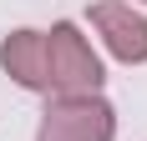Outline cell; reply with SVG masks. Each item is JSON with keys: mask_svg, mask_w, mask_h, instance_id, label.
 <instances>
[{"mask_svg": "<svg viewBox=\"0 0 147 141\" xmlns=\"http://www.w3.org/2000/svg\"><path fill=\"white\" fill-rule=\"evenodd\" d=\"M102 86V61L91 51V41L71 20L46 30V91L51 96H96Z\"/></svg>", "mask_w": 147, "mask_h": 141, "instance_id": "cell-1", "label": "cell"}, {"mask_svg": "<svg viewBox=\"0 0 147 141\" xmlns=\"http://www.w3.org/2000/svg\"><path fill=\"white\" fill-rule=\"evenodd\" d=\"M117 116L102 96H61L56 106H46L36 141H112Z\"/></svg>", "mask_w": 147, "mask_h": 141, "instance_id": "cell-2", "label": "cell"}, {"mask_svg": "<svg viewBox=\"0 0 147 141\" xmlns=\"http://www.w3.org/2000/svg\"><path fill=\"white\" fill-rule=\"evenodd\" d=\"M91 25L102 30L107 51L127 66H142L147 61V15H137L127 0H96L91 5Z\"/></svg>", "mask_w": 147, "mask_h": 141, "instance_id": "cell-3", "label": "cell"}, {"mask_svg": "<svg viewBox=\"0 0 147 141\" xmlns=\"http://www.w3.org/2000/svg\"><path fill=\"white\" fill-rule=\"evenodd\" d=\"M0 66L26 91H46V30H15V35H5Z\"/></svg>", "mask_w": 147, "mask_h": 141, "instance_id": "cell-4", "label": "cell"}]
</instances>
